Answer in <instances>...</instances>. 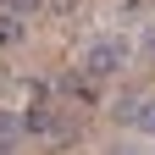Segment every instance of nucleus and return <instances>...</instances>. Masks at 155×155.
<instances>
[{"label": "nucleus", "instance_id": "nucleus-6", "mask_svg": "<svg viewBox=\"0 0 155 155\" xmlns=\"http://www.w3.org/2000/svg\"><path fill=\"white\" fill-rule=\"evenodd\" d=\"M133 127H139V133H150V139H155V100H139V122H133Z\"/></svg>", "mask_w": 155, "mask_h": 155}, {"label": "nucleus", "instance_id": "nucleus-4", "mask_svg": "<svg viewBox=\"0 0 155 155\" xmlns=\"http://www.w3.org/2000/svg\"><path fill=\"white\" fill-rule=\"evenodd\" d=\"M17 139H28V133H22V116H6V111H0V155H11Z\"/></svg>", "mask_w": 155, "mask_h": 155}, {"label": "nucleus", "instance_id": "nucleus-7", "mask_svg": "<svg viewBox=\"0 0 155 155\" xmlns=\"http://www.w3.org/2000/svg\"><path fill=\"white\" fill-rule=\"evenodd\" d=\"M39 6H45V0H6V11H17V17H33Z\"/></svg>", "mask_w": 155, "mask_h": 155}, {"label": "nucleus", "instance_id": "nucleus-5", "mask_svg": "<svg viewBox=\"0 0 155 155\" xmlns=\"http://www.w3.org/2000/svg\"><path fill=\"white\" fill-rule=\"evenodd\" d=\"M22 33H28V17H17V11H0V45H17Z\"/></svg>", "mask_w": 155, "mask_h": 155}, {"label": "nucleus", "instance_id": "nucleus-3", "mask_svg": "<svg viewBox=\"0 0 155 155\" xmlns=\"http://www.w3.org/2000/svg\"><path fill=\"white\" fill-rule=\"evenodd\" d=\"M22 133H28V139H55L61 127H55V116H50L45 105H28V111H22Z\"/></svg>", "mask_w": 155, "mask_h": 155}, {"label": "nucleus", "instance_id": "nucleus-8", "mask_svg": "<svg viewBox=\"0 0 155 155\" xmlns=\"http://www.w3.org/2000/svg\"><path fill=\"white\" fill-rule=\"evenodd\" d=\"M111 111H116V116H122V122H139V100H116Z\"/></svg>", "mask_w": 155, "mask_h": 155}, {"label": "nucleus", "instance_id": "nucleus-1", "mask_svg": "<svg viewBox=\"0 0 155 155\" xmlns=\"http://www.w3.org/2000/svg\"><path fill=\"white\" fill-rule=\"evenodd\" d=\"M78 67H83L89 78H116V72L127 67V45H116V39H94Z\"/></svg>", "mask_w": 155, "mask_h": 155}, {"label": "nucleus", "instance_id": "nucleus-2", "mask_svg": "<svg viewBox=\"0 0 155 155\" xmlns=\"http://www.w3.org/2000/svg\"><path fill=\"white\" fill-rule=\"evenodd\" d=\"M55 89H61L67 100H78V105H94V100H100V94H94V78H89L83 67H72V72H61V83H55Z\"/></svg>", "mask_w": 155, "mask_h": 155}, {"label": "nucleus", "instance_id": "nucleus-9", "mask_svg": "<svg viewBox=\"0 0 155 155\" xmlns=\"http://www.w3.org/2000/svg\"><path fill=\"white\" fill-rule=\"evenodd\" d=\"M50 6H55V11H72V6H78V0H50Z\"/></svg>", "mask_w": 155, "mask_h": 155}]
</instances>
